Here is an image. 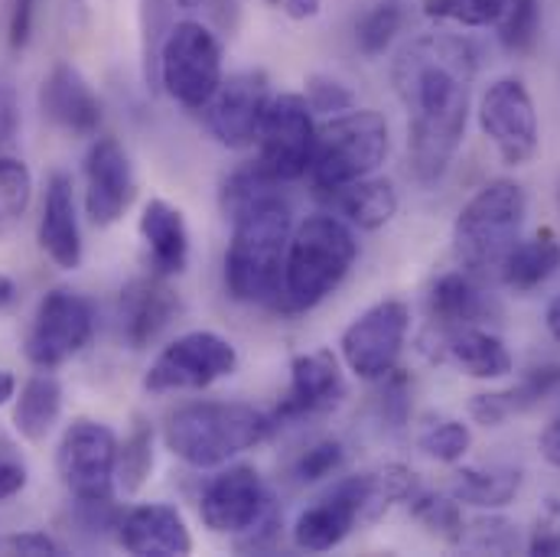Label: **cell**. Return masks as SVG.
I'll return each mask as SVG.
<instances>
[{
  "instance_id": "f1b7e54d",
  "label": "cell",
  "mask_w": 560,
  "mask_h": 557,
  "mask_svg": "<svg viewBox=\"0 0 560 557\" xmlns=\"http://www.w3.org/2000/svg\"><path fill=\"white\" fill-rule=\"evenodd\" d=\"M59 415H62V385L49 369H39L20 388V398L13 408V423H16L23 440L39 443L56 427Z\"/></svg>"
},
{
  "instance_id": "d590c367",
  "label": "cell",
  "mask_w": 560,
  "mask_h": 557,
  "mask_svg": "<svg viewBox=\"0 0 560 557\" xmlns=\"http://www.w3.org/2000/svg\"><path fill=\"white\" fill-rule=\"evenodd\" d=\"M495 30H499V43L505 53L512 56L532 53L541 33V0H509Z\"/></svg>"
},
{
  "instance_id": "9f6ffc18",
  "label": "cell",
  "mask_w": 560,
  "mask_h": 557,
  "mask_svg": "<svg viewBox=\"0 0 560 557\" xmlns=\"http://www.w3.org/2000/svg\"><path fill=\"white\" fill-rule=\"evenodd\" d=\"M558 202H560V189H558Z\"/></svg>"
},
{
  "instance_id": "ac0fdd59",
  "label": "cell",
  "mask_w": 560,
  "mask_h": 557,
  "mask_svg": "<svg viewBox=\"0 0 560 557\" xmlns=\"http://www.w3.org/2000/svg\"><path fill=\"white\" fill-rule=\"evenodd\" d=\"M138 183L125 147L115 138H98L85 153V212L105 229L115 225L135 202Z\"/></svg>"
},
{
  "instance_id": "681fc988",
  "label": "cell",
  "mask_w": 560,
  "mask_h": 557,
  "mask_svg": "<svg viewBox=\"0 0 560 557\" xmlns=\"http://www.w3.org/2000/svg\"><path fill=\"white\" fill-rule=\"evenodd\" d=\"M538 446H541V456H545L551 466H558L560 469V418H555L545 430H541Z\"/></svg>"
},
{
  "instance_id": "52a82bcc",
  "label": "cell",
  "mask_w": 560,
  "mask_h": 557,
  "mask_svg": "<svg viewBox=\"0 0 560 557\" xmlns=\"http://www.w3.org/2000/svg\"><path fill=\"white\" fill-rule=\"evenodd\" d=\"M222 43L199 20H176L156 56V85L189 112H202L222 85Z\"/></svg>"
},
{
  "instance_id": "44dd1931",
  "label": "cell",
  "mask_w": 560,
  "mask_h": 557,
  "mask_svg": "<svg viewBox=\"0 0 560 557\" xmlns=\"http://www.w3.org/2000/svg\"><path fill=\"white\" fill-rule=\"evenodd\" d=\"M118 542L128 555L138 557H183L192 552V535L173 506L147 502L121 515Z\"/></svg>"
},
{
  "instance_id": "bcb514c9",
  "label": "cell",
  "mask_w": 560,
  "mask_h": 557,
  "mask_svg": "<svg viewBox=\"0 0 560 557\" xmlns=\"http://www.w3.org/2000/svg\"><path fill=\"white\" fill-rule=\"evenodd\" d=\"M3 545H7V552H13V555H30V557L62 555V548H59L46 532H23V535H10Z\"/></svg>"
},
{
  "instance_id": "db71d44e",
  "label": "cell",
  "mask_w": 560,
  "mask_h": 557,
  "mask_svg": "<svg viewBox=\"0 0 560 557\" xmlns=\"http://www.w3.org/2000/svg\"><path fill=\"white\" fill-rule=\"evenodd\" d=\"M13 297H16L13 280L7 278V275H0V310H3V306H10V303H13Z\"/></svg>"
},
{
  "instance_id": "c3c4849f",
  "label": "cell",
  "mask_w": 560,
  "mask_h": 557,
  "mask_svg": "<svg viewBox=\"0 0 560 557\" xmlns=\"http://www.w3.org/2000/svg\"><path fill=\"white\" fill-rule=\"evenodd\" d=\"M16 121H20V112H16V95L7 82H0V147L16 135Z\"/></svg>"
},
{
  "instance_id": "8d00e7d4",
  "label": "cell",
  "mask_w": 560,
  "mask_h": 557,
  "mask_svg": "<svg viewBox=\"0 0 560 557\" xmlns=\"http://www.w3.org/2000/svg\"><path fill=\"white\" fill-rule=\"evenodd\" d=\"M153 469V427L138 420L131 427V433L125 437V443H118V486L135 496L140 486L147 483Z\"/></svg>"
},
{
  "instance_id": "e0dca14e",
  "label": "cell",
  "mask_w": 560,
  "mask_h": 557,
  "mask_svg": "<svg viewBox=\"0 0 560 557\" xmlns=\"http://www.w3.org/2000/svg\"><path fill=\"white\" fill-rule=\"evenodd\" d=\"M359 522H365V473L339 479L323 499L303 509L293 525V545L310 555L332 552Z\"/></svg>"
},
{
  "instance_id": "f907efd6",
  "label": "cell",
  "mask_w": 560,
  "mask_h": 557,
  "mask_svg": "<svg viewBox=\"0 0 560 557\" xmlns=\"http://www.w3.org/2000/svg\"><path fill=\"white\" fill-rule=\"evenodd\" d=\"M280 7L290 20H313L323 10V0H280Z\"/></svg>"
},
{
  "instance_id": "f546056e",
  "label": "cell",
  "mask_w": 560,
  "mask_h": 557,
  "mask_svg": "<svg viewBox=\"0 0 560 557\" xmlns=\"http://www.w3.org/2000/svg\"><path fill=\"white\" fill-rule=\"evenodd\" d=\"M522 489V473L512 466H459L450 479V492L463 502V506H476V509H505L515 502Z\"/></svg>"
},
{
  "instance_id": "74e56055",
  "label": "cell",
  "mask_w": 560,
  "mask_h": 557,
  "mask_svg": "<svg viewBox=\"0 0 560 557\" xmlns=\"http://www.w3.org/2000/svg\"><path fill=\"white\" fill-rule=\"evenodd\" d=\"M472 443V433L463 420L456 418H430L418 433V446L423 456L436 463H459Z\"/></svg>"
},
{
  "instance_id": "8fae6325",
  "label": "cell",
  "mask_w": 560,
  "mask_h": 557,
  "mask_svg": "<svg viewBox=\"0 0 560 557\" xmlns=\"http://www.w3.org/2000/svg\"><path fill=\"white\" fill-rule=\"evenodd\" d=\"M411 329V310L401 300H382L369 306L362 316H355L342 339L339 352L346 369L362 382H378L388 372L398 369V359L405 352Z\"/></svg>"
},
{
  "instance_id": "ffe728a7",
  "label": "cell",
  "mask_w": 560,
  "mask_h": 557,
  "mask_svg": "<svg viewBox=\"0 0 560 557\" xmlns=\"http://www.w3.org/2000/svg\"><path fill=\"white\" fill-rule=\"evenodd\" d=\"M39 105L52 125L75 138H92L102 128V102L85 82V76L69 62L52 66L39 89Z\"/></svg>"
},
{
  "instance_id": "f6af8a7d",
  "label": "cell",
  "mask_w": 560,
  "mask_h": 557,
  "mask_svg": "<svg viewBox=\"0 0 560 557\" xmlns=\"http://www.w3.org/2000/svg\"><path fill=\"white\" fill-rule=\"evenodd\" d=\"M528 555L560 557V506L555 499L548 506V515L538 519V525L528 538Z\"/></svg>"
},
{
  "instance_id": "7c38bea8",
  "label": "cell",
  "mask_w": 560,
  "mask_h": 557,
  "mask_svg": "<svg viewBox=\"0 0 560 557\" xmlns=\"http://www.w3.org/2000/svg\"><path fill=\"white\" fill-rule=\"evenodd\" d=\"M479 128L509 166H525L538 156L541 128L532 92L522 79H495L479 98Z\"/></svg>"
},
{
  "instance_id": "7dc6e473",
  "label": "cell",
  "mask_w": 560,
  "mask_h": 557,
  "mask_svg": "<svg viewBox=\"0 0 560 557\" xmlns=\"http://www.w3.org/2000/svg\"><path fill=\"white\" fill-rule=\"evenodd\" d=\"M23 486H26V466L10 450H0V502L16 496Z\"/></svg>"
},
{
  "instance_id": "f35d334b",
  "label": "cell",
  "mask_w": 560,
  "mask_h": 557,
  "mask_svg": "<svg viewBox=\"0 0 560 557\" xmlns=\"http://www.w3.org/2000/svg\"><path fill=\"white\" fill-rule=\"evenodd\" d=\"M509 0H423V13L430 20L459 23L469 30L495 26L505 13Z\"/></svg>"
},
{
  "instance_id": "836d02e7",
  "label": "cell",
  "mask_w": 560,
  "mask_h": 557,
  "mask_svg": "<svg viewBox=\"0 0 560 557\" xmlns=\"http://www.w3.org/2000/svg\"><path fill=\"white\" fill-rule=\"evenodd\" d=\"M278 186V179H275L258 160H252V163H245V166H238V170H232V173L225 176V183H222V212H225L229 219H235V216L245 212L248 206H255V202L275 196Z\"/></svg>"
},
{
  "instance_id": "7bdbcfd3",
  "label": "cell",
  "mask_w": 560,
  "mask_h": 557,
  "mask_svg": "<svg viewBox=\"0 0 560 557\" xmlns=\"http://www.w3.org/2000/svg\"><path fill=\"white\" fill-rule=\"evenodd\" d=\"M306 102H310V108L313 112H319V115H342V112H349V108H355V95L342 85V82H336V79H329V76H310L306 79V95H303Z\"/></svg>"
},
{
  "instance_id": "4316f807",
  "label": "cell",
  "mask_w": 560,
  "mask_h": 557,
  "mask_svg": "<svg viewBox=\"0 0 560 557\" xmlns=\"http://www.w3.org/2000/svg\"><path fill=\"white\" fill-rule=\"evenodd\" d=\"M427 313L436 333H450L459 326H479L489 313V300L472 275L450 271V275H440L430 287Z\"/></svg>"
},
{
  "instance_id": "6da1fadb",
  "label": "cell",
  "mask_w": 560,
  "mask_h": 557,
  "mask_svg": "<svg viewBox=\"0 0 560 557\" xmlns=\"http://www.w3.org/2000/svg\"><path fill=\"white\" fill-rule=\"evenodd\" d=\"M479 53L453 33H420L392 66L395 92L408 112L411 170L423 186L446 176L469 121Z\"/></svg>"
},
{
  "instance_id": "7402d4cb",
  "label": "cell",
  "mask_w": 560,
  "mask_h": 557,
  "mask_svg": "<svg viewBox=\"0 0 560 557\" xmlns=\"http://www.w3.org/2000/svg\"><path fill=\"white\" fill-rule=\"evenodd\" d=\"M39 248L62 271H75L82 265L85 245L75 212V186L72 176L66 173H52L46 183V202L39 216Z\"/></svg>"
},
{
  "instance_id": "603a6c76",
  "label": "cell",
  "mask_w": 560,
  "mask_h": 557,
  "mask_svg": "<svg viewBox=\"0 0 560 557\" xmlns=\"http://www.w3.org/2000/svg\"><path fill=\"white\" fill-rule=\"evenodd\" d=\"M319 199L336 219L362 232L385 229L398 212V189L388 179H372V176L336 186V189H319Z\"/></svg>"
},
{
  "instance_id": "d6a6232c",
  "label": "cell",
  "mask_w": 560,
  "mask_h": 557,
  "mask_svg": "<svg viewBox=\"0 0 560 557\" xmlns=\"http://www.w3.org/2000/svg\"><path fill=\"white\" fill-rule=\"evenodd\" d=\"M33 199V173L16 156H0V239H7L26 216Z\"/></svg>"
},
{
  "instance_id": "4dcf8cb0",
  "label": "cell",
  "mask_w": 560,
  "mask_h": 557,
  "mask_svg": "<svg viewBox=\"0 0 560 557\" xmlns=\"http://www.w3.org/2000/svg\"><path fill=\"white\" fill-rule=\"evenodd\" d=\"M411 519L423 525L433 538H440L443 545H463L466 535V519L459 509V499L453 492H423L418 489L408 499Z\"/></svg>"
},
{
  "instance_id": "83f0119b",
  "label": "cell",
  "mask_w": 560,
  "mask_h": 557,
  "mask_svg": "<svg viewBox=\"0 0 560 557\" xmlns=\"http://www.w3.org/2000/svg\"><path fill=\"white\" fill-rule=\"evenodd\" d=\"M558 268V235H555L551 229H541V232H535L528 242H518V245L509 252V258H505V265H502V271H499V280H502L509 290H515V293H532V290H538L541 283H548V280L555 278Z\"/></svg>"
},
{
  "instance_id": "d4e9b609",
  "label": "cell",
  "mask_w": 560,
  "mask_h": 557,
  "mask_svg": "<svg viewBox=\"0 0 560 557\" xmlns=\"http://www.w3.org/2000/svg\"><path fill=\"white\" fill-rule=\"evenodd\" d=\"M436 336H440L443 362H450L453 369H459L469 379L495 382V379L512 375V369H515L509 346L495 333H486L479 326H459V329L436 333Z\"/></svg>"
},
{
  "instance_id": "4fadbf2b",
  "label": "cell",
  "mask_w": 560,
  "mask_h": 557,
  "mask_svg": "<svg viewBox=\"0 0 560 557\" xmlns=\"http://www.w3.org/2000/svg\"><path fill=\"white\" fill-rule=\"evenodd\" d=\"M313 147H316V121L310 102L296 92L275 95L258 131V163L278 183H293L310 170Z\"/></svg>"
},
{
  "instance_id": "d6986e66",
  "label": "cell",
  "mask_w": 560,
  "mask_h": 557,
  "mask_svg": "<svg viewBox=\"0 0 560 557\" xmlns=\"http://www.w3.org/2000/svg\"><path fill=\"white\" fill-rule=\"evenodd\" d=\"M121 333L131 349H147L150 343L160 339V333L176 320L179 313V297L160 275H147L125 283L121 300Z\"/></svg>"
},
{
  "instance_id": "5b68a950",
  "label": "cell",
  "mask_w": 560,
  "mask_h": 557,
  "mask_svg": "<svg viewBox=\"0 0 560 557\" xmlns=\"http://www.w3.org/2000/svg\"><path fill=\"white\" fill-rule=\"evenodd\" d=\"M528 196L515 179H489L456 216L453 252L466 275L499 278L509 252L518 245Z\"/></svg>"
},
{
  "instance_id": "f5cc1de1",
  "label": "cell",
  "mask_w": 560,
  "mask_h": 557,
  "mask_svg": "<svg viewBox=\"0 0 560 557\" xmlns=\"http://www.w3.org/2000/svg\"><path fill=\"white\" fill-rule=\"evenodd\" d=\"M13 395H16V379H13L10 372L0 369V405H7Z\"/></svg>"
},
{
  "instance_id": "30bf717a",
  "label": "cell",
  "mask_w": 560,
  "mask_h": 557,
  "mask_svg": "<svg viewBox=\"0 0 560 557\" xmlns=\"http://www.w3.org/2000/svg\"><path fill=\"white\" fill-rule=\"evenodd\" d=\"M95 336V310L92 300L69 290V287H52L30 323L26 333V359L36 369H59L72 356H79Z\"/></svg>"
},
{
  "instance_id": "1f68e13d",
  "label": "cell",
  "mask_w": 560,
  "mask_h": 557,
  "mask_svg": "<svg viewBox=\"0 0 560 557\" xmlns=\"http://www.w3.org/2000/svg\"><path fill=\"white\" fill-rule=\"evenodd\" d=\"M418 492V473L405 463H385L365 473V522H378L398 502H408Z\"/></svg>"
},
{
  "instance_id": "60d3db41",
  "label": "cell",
  "mask_w": 560,
  "mask_h": 557,
  "mask_svg": "<svg viewBox=\"0 0 560 557\" xmlns=\"http://www.w3.org/2000/svg\"><path fill=\"white\" fill-rule=\"evenodd\" d=\"M342 463H346V446L339 440H319L293 460L290 476L300 486H310V483H319L326 476H336L342 469Z\"/></svg>"
},
{
  "instance_id": "11a10c76",
  "label": "cell",
  "mask_w": 560,
  "mask_h": 557,
  "mask_svg": "<svg viewBox=\"0 0 560 557\" xmlns=\"http://www.w3.org/2000/svg\"><path fill=\"white\" fill-rule=\"evenodd\" d=\"M268 3H275V7H280V0H268Z\"/></svg>"
},
{
  "instance_id": "cb8c5ba5",
  "label": "cell",
  "mask_w": 560,
  "mask_h": 557,
  "mask_svg": "<svg viewBox=\"0 0 560 557\" xmlns=\"http://www.w3.org/2000/svg\"><path fill=\"white\" fill-rule=\"evenodd\" d=\"M140 239L150 255V268L160 278H176L189 265V225L166 199H150L140 212Z\"/></svg>"
},
{
  "instance_id": "277c9868",
  "label": "cell",
  "mask_w": 560,
  "mask_h": 557,
  "mask_svg": "<svg viewBox=\"0 0 560 557\" xmlns=\"http://www.w3.org/2000/svg\"><path fill=\"white\" fill-rule=\"evenodd\" d=\"M355 258H359V242L342 219H336L332 212L310 216L290 235L283 280L275 303L283 313H306L319 306L349 278Z\"/></svg>"
},
{
  "instance_id": "9c48e42d",
  "label": "cell",
  "mask_w": 560,
  "mask_h": 557,
  "mask_svg": "<svg viewBox=\"0 0 560 557\" xmlns=\"http://www.w3.org/2000/svg\"><path fill=\"white\" fill-rule=\"evenodd\" d=\"M56 473L75 502L115 499V486H118L115 430L102 420H72L56 446Z\"/></svg>"
},
{
  "instance_id": "5bb4252c",
  "label": "cell",
  "mask_w": 560,
  "mask_h": 557,
  "mask_svg": "<svg viewBox=\"0 0 560 557\" xmlns=\"http://www.w3.org/2000/svg\"><path fill=\"white\" fill-rule=\"evenodd\" d=\"M275 496L268 492L261 473L248 463L225 466L215 473L199 496V519L212 535L242 538L258 519L271 509Z\"/></svg>"
},
{
  "instance_id": "ee69618b",
  "label": "cell",
  "mask_w": 560,
  "mask_h": 557,
  "mask_svg": "<svg viewBox=\"0 0 560 557\" xmlns=\"http://www.w3.org/2000/svg\"><path fill=\"white\" fill-rule=\"evenodd\" d=\"M39 0H3V39L13 53H23L36 30Z\"/></svg>"
},
{
  "instance_id": "7a4b0ae2",
  "label": "cell",
  "mask_w": 560,
  "mask_h": 557,
  "mask_svg": "<svg viewBox=\"0 0 560 557\" xmlns=\"http://www.w3.org/2000/svg\"><path fill=\"white\" fill-rule=\"evenodd\" d=\"M278 430L275 415L242 402H192L170 415L163 440L192 469H215Z\"/></svg>"
},
{
  "instance_id": "b9f144b4",
  "label": "cell",
  "mask_w": 560,
  "mask_h": 557,
  "mask_svg": "<svg viewBox=\"0 0 560 557\" xmlns=\"http://www.w3.org/2000/svg\"><path fill=\"white\" fill-rule=\"evenodd\" d=\"M378 385H382V395H378V415H382V420L392 430L405 427L408 418H411V382H408V375L401 369H395L385 379H378Z\"/></svg>"
},
{
  "instance_id": "3957f363",
  "label": "cell",
  "mask_w": 560,
  "mask_h": 557,
  "mask_svg": "<svg viewBox=\"0 0 560 557\" xmlns=\"http://www.w3.org/2000/svg\"><path fill=\"white\" fill-rule=\"evenodd\" d=\"M290 235H293V219L280 193L248 206L232 219V239L225 252V287L232 300L238 303L278 300Z\"/></svg>"
},
{
  "instance_id": "484cf974",
  "label": "cell",
  "mask_w": 560,
  "mask_h": 557,
  "mask_svg": "<svg viewBox=\"0 0 560 557\" xmlns=\"http://www.w3.org/2000/svg\"><path fill=\"white\" fill-rule=\"evenodd\" d=\"M560 388V365H538L532 372H525L512 388L502 392H482L472 395L469 402V415L482 427H502L512 415L532 411L538 408L545 398H551Z\"/></svg>"
},
{
  "instance_id": "ba28073f",
  "label": "cell",
  "mask_w": 560,
  "mask_h": 557,
  "mask_svg": "<svg viewBox=\"0 0 560 557\" xmlns=\"http://www.w3.org/2000/svg\"><path fill=\"white\" fill-rule=\"evenodd\" d=\"M238 369L235 346L212 333V329H192L176 336L147 369L143 388L153 395L170 392H202L222 379H229Z\"/></svg>"
},
{
  "instance_id": "ab89813d",
  "label": "cell",
  "mask_w": 560,
  "mask_h": 557,
  "mask_svg": "<svg viewBox=\"0 0 560 557\" xmlns=\"http://www.w3.org/2000/svg\"><path fill=\"white\" fill-rule=\"evenodd\" d=\"M459 548L489 552V555H512V552H518V529L502 515H482V519L466 525Z\"/></svg>"
},
{
  "instance_id": "9a60e30c",
  "label": "cell",
  "mask_w": 560,
  "mask_h": 557,
  "mask_svg": "<svg viewBox=\"0 0 560 557\" xmlns=\"http://www.w3.org/2000/svg\"><path fill=\"white\" fill-rule=\"evenodd\" d=\"M271 98V82L261 69L235 72L222 79V85L202 108V125L222 147L245 150L258 140Z\"/></svg>"
},
{
  "instance_id": "e575fe53",
  "label": "cell",
  "mask_w": 560,
  "mask_h": 557,
  "mask_svg": "<svg viewBox=\"0 0 560 557\" xmlns=\"http://www.w3.org/2000/svg\"><path fill=\"white\" fill-rule=\"evenodd\" d=\"M401 26H405V3L401 0H382V3H375L355 23V46H359V53L369 56V59H378L395 43V36L401 33Z\"/></svg>"
},
{
  "instance_id": "816d5d0a",
  "label": "cell",
  "mask_w": 560,
  "mask_h": 557,
  "mask_svg": "<svg viewBox=\"0 0 560 557\" xmlns=\"http://www.w3.org/2000/svg\"><path fill=\"white\" fill-rule=\"evenodd\" d=\"M545 323H548V333L560 343V293L548 303V313H545Z\"/></svg>"
},
{
  "instance_id": "2e32d148",
  "label": "cell",
  "mask_w": 560,
  "mask_h": 557,
  "mask_svg": "<svg viewBox=\"0 0 560 557\" xmlns=\"http://www.w3.org/2000/svg\"><path fill=\"white\" fill-rule=\"evenodd\" d=\"M346 375L332 349H316L303 352L290 365V385L271 411L280 423H300L336 411L346 398Z\"/></svg>"
},
{
  "instance_id": "8992f818",
  "label": "cell",
  "mask_w": 560,
  "mask_h": 557,
  "mask_svg": "<svg viewBox=\"0 0 560 557\" xmlns=\"http://www.w3.org/2000/svg\"><path fill=\"white\" fill-rule=\"evenodd\" d=\"M392 147L388 121L372 108H349L332 115L323 128H316V147L310 160V179L319 189H336L355 179L372 176Z\"/></svg>"
}]
</instances>
